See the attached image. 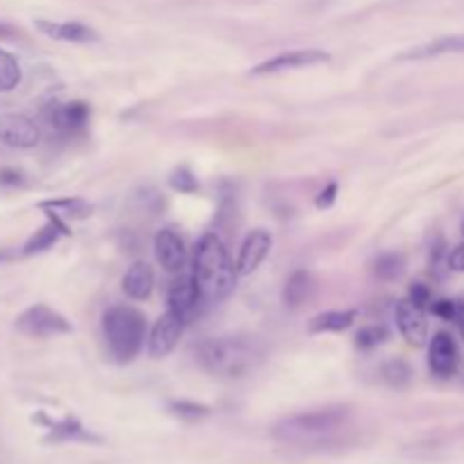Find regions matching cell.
<instances>
[{"label":"cell","instance_id":"6da1fadb","mask_svg":"<svg viewBox=\"0 0 464 464\" xmlns=\"http://www.w3.org/2000/svg\"><path fill=\"white\" fill-rule=\"evenodd\" d=\"M193 277L206 304H220L236 288L238 270L218 233L209 232L197 241L193 251Z\"/></svg>","mask_w":464,"mask_h":464},{"label":"cell","instance_id":"7a4b0ae2","mask_svg":"<svg viewBox=\"0 0 464 464\" xmlns=\"http://www.w3.org/2000/svg\"><path fill=\"white\" fill-rule=\"evenodd\" d=\"M349 421L351 410L346 405H327L281 419L272 428V437L292 446H324L337 440Z\"/></svg>","mask_w":464,"mask_h":464},{"label":"cell","instance_id":"3957f363","mask_svg":"<svg viewBox=\"0 0 464 464\" xmlns=\"http://www.w3.org/2000/svg\"><path fill=\"white\" fill-rule=\"evenodd\" d=\"M263 358L259 342L247 336L206 337L195 346V360L218 378H242Z\"/></svg>","mask_w":464,"mask_h":464},{"label":"cell","instance_id":"277c9868","mask_svg":"<svg viewBox=\"0 0 464 464\" xmlns=\"http://www.w3.org/2000/svg\"><path fill=\"white\" fill-rule=\"evenodd\" d=\"M146 315L129 304L111 306L102 315L107 351L118 365H128L141 354L146 342Z\"/></svg>","mask_w":464,"mask_h":464},{"label":"cell","instance_id":"5b68a950","mask_svg":"<svg viewBox=\"0 0 464 464\" xmlns=\"http://www.w3.org/2000/svg\"><path fill=\"white\" fill-rule=\"evenodd\" d=\"M16 328L30 337H55L73 331L69 319L46 304H34L16 317Z\"/></svg>","mask_w":464,"mask_h":464},{"label":"cell","instance_id":"8992f818","mask_svg":"<svg viewBox=\"0 0 464 464\" xmlns=\"http://www.w3.org/2000/svg\"><path fill=\"white\" fill-rule=\"evenodd\" d=\"M184 328H186V315L177 313L173 308L166 310L156 319V324L150 331V337H147V354H150V358L161 360L168 354H173L175 346L182 340Z\"/></svg>","mask_w":464,"mask_h":464},{"label":"cell","instance_id":"52a82bcc","mask_svg":"<svg viewBox=\"0 0 464 464\" xmlns=\"http://www.w3.org/2000/svg\"><path fill=\"white\" fill-rule=\"evenodd\" d=\"M0 143L16 150H33L42 143V129L30 116L0 111Z\"/></svg>","mask_w":464,"mask_h":464},{"label":"cell","instance_id":"ba28073f","mask_svg":"<svg viewBox=\"0 0 464 464\" xmlns=\"http://www.w3.org/2000/svg\"><path fill=\"white\" fill-rule=\"evenodd\" d=\"M46 120L62 137H78L89 128L91 120V107L82 100L52 102L46 109Z\"/></svg>","mask_w":464,"mask_h":464},{"label":"cell","instance_id":"9c48e42d","mask_svg":"<svg viewBox=\"0 0 464 464\" xmlns=\"http://www.w3.org/2000/svg\"><path fill=\"white\" fill-rule=\"evenodd\" d=\"M328 60H331V55L327 51H319V48H297V51L279 52V55L260 62L251 69V75H274L283 73V71L310 69V66L327 64Z\"/></svg>","mask_w":464,"mask_h":464},{"label":"cell","instance_id":"30bf717a","mask_svg":"<svg viewBox=\"0 0 464 464\" xmlns=\"http://www.w3.org/2000/svg\"><path fill=\"white\" fill-rule=\"evenodd\" d=\"M459 349L455 337L449 331H437L428 340V369L435 378H453L459 369Z\"/></svg>","mask_w":464,"mask_h":464},{"label":"cell","instance_id":"8fae6325","mask_svg":"<svg viewBox=\"0 0 464 464\" xmlns=\"http://www.w3.org/2000/svg\"><path fill=\"white\" fill-rule=\"evenodd\" d=\"M155 256L159 260L161 268L168 274H179L184 272L188 263V251L186 242L179 236L177 229L164 227L156 232L155 236Z\"/></svg>","mask_w":464,"mask_h":464},{"label":"cell","instance_id":"7c38bea8","mask_svg":"<svg viewBox=\"0 0 464 464\" xmlns=\"http://www.w3.org/2000/svg\"><path fill=\"white\" fill-rule=\"evenodd\" d=\"M272 242L274 238L268 229H251L245 236V241H242L241 251H238V277H250V274H254L260 268V263L268 259L270 250H272Z\"/></svg>","mask_w":464,"mask_h":464},{"label":"cell","instance_id":"4fadbf2b","mask_svg":"<svg viewBox=\"0 0 464 464\" xmlns=\"http://www.w3.org/2000/svg\"><path fill=\"white\" fill-rule=\"evenodd\" d=\"M396 327H399L403 340L414 349L428 345V319L426 308L421 306L412 304L410 299L399 301L396 304Z\"/></svg>","mask_w":464,"mask_h":464},{"label":"cell","instance_id":"5bb4252c","mask_svg":"<svg viewBox=\"0 0 464 464\" xmlns=\"http://www.w3.org/2000/svg\"><path fill=\"white\" fill-rule=\"evenodd\" d=\"M37 30L46 34L48 39L64 43H96L100 42V34L80 21H37Z\"/></svg>","mask_w":464,"mask_h":464},{"label":"cell","instance_id":"9a60e30c","mask_svg":"<svg viewBox=\"0 0 464 464\" xmlns=\"http://www.w3.org/2000/svg\"><path fill=\"white\" fill-rule=\"evenodd\" d=\"M166 301H168V308L177 310V313H184L186 317L197 308V304L202 301V292H200V286H197L195 277H193V272L191 274L179 272L177 277L170 281Z\"/></svg>","mask_w":464,"mask_h":464},{"label":"cell","instance_id":"2e32d148","mask_svg":"<svg viewBox=\"0 0 464 464\" xmlns=\"http://www.w3.org/2000/svg\"><path fill=\"white\" fill-rule=\"evenodd\" d=\"M46 215L48 223L43 224L42 229H37V232L30 236V241L24 245V256L43 254V251L52 250V247L60 242L62 236H71V229L64 218H60L57 213H51V211H46Z\"/></svg>","mask_w":464,"mask_h":464},{"label":"cell","instance_id":"e0dca14e","mask_svg":"<svg viewBox=\"0 0 464 464\" xmlns=\"http://www.w3.org/2000/svg\"><path fill=\"white\" fill-rule=\"evenodd\" d=\"M155 290V270L146 260H134L123 277V292L134 301L150 299Z\"/></svg>","mask_w":464,"mask_h":464},{"label":"cell","instance_id":"ac0fdd59","mask_svg":"<svg viewBox=\"0 0 464 464\" xmlns=\"http://www.w3.org/2000/svg\"><path fill=\"white\" fill-rule=\"evenodd\" d=\"M444 55H464V34H455V37H441L435 42H428L423 46L410 48L405 51L399 60L405 62H419V60H432V57Z\"/></svg>","mask_w":464,"mask_h":464},{"label":"cell","instance_id":"d6986e66","mask_svg":"<svg viewBox=\"0 0 464 464\" xmlns=\"http://www.w3.org/2000/svg\"><path fill=\"white\" fill-rule=\"evenodd\" d=\"M313 290H315L313 274H310L308 270L299 268L288 277L286 286H283L281 299L288 308L295 310V308H301V306L313 297Z\"/></svg>","mask_w":464,"mask_h":464},{"label":"cell","instance_id":"ffe728a7","mask_svg":"<svg viewBox=\"0 0 464 464\" xmlns=\"http://www.w3.org/2000/svg\"><path fill=\"white\" fill-rule=\"evenodd\" d=\"M355 310H327V313L315 315L308 322V333L319 336V333H340L354 327Z\"/></svg>","mask_w":464,"mask_h":464},{"label":"cell","instance_id":"44dd1931","mask_svg":"<svg viewBox=\"0 0 464 464\" xmlns=\"http://www.w3.org/2000/svg\"><path fill=\"white\" fill-rule=\"evenodd\" d=\"M39 209L57 213L64 220H84L93 213L91 202L82 200V197H60V200H46L39 202Z\"/></svg>","mask_w":464,"mask_h":464},{"label":"cell","instance_id":"7402d4cb","mask_svg":"<svg viewBox=\"0 0 464 464\" xmlns=\"http://www.w3.org/2000/svg\"><path fill=\"white\" fill-rule=\"evenodd\" d=\"M405 272V256L399 251H385V254L378 256L374 260V274H376L381 281L392 283L399 281Z\"/></svg>","mask_w":464,"mask_h":464},{"label":"cell","instance_id":"603a6c76","mask_svg":"<svg viewBox=\"0 0 464 464\" xmlns=\"http://www.w3.org/2000/svg\"><path fill=\"white\" fill-rule=\"evenodd\" d=\"M381 376L390 387H394V390H403V387H408L410 381H412V367H410L408 360L392 358L387 360V363H383Z\"/></svg>","mask_w":464,"mask_h":464},{"label":"cell","instance_id":"cb8c5ba5","mask_svg":"<svg viewBox=\"0 0 464 464\" xmlns=\"http://www.w3.org/2000/svg\"><path fill=\"white\" fill-rule=\"evenodd\" d=\"M21 78H24V71H21L19 60L0 48V93L14 91L21 84Z\"/></svg>","mask_w":464,"mask_h":464},{"label":"cell","instance_id":"d4e9b609","mask_svg":"<svg viewBox=\"0 0 464 464\" xmlns=\"http://www.w3.org/2000/svg\"><path fill=\"white\" fill-rule=\"evenodd\" d=\"M387 337H390V331H387L383 324H369V327H363L355 333L354 340L360 351H374L376 346H381Z\"/></svg>","mask_w":464,"mask_h":464},{"label":"cell","instance_id":"484cf974","mask_svg":"<svg viewBox=\"0 0 464 464\" xmlns=\"http://www.w3.org/2000/svg\"><path fill=\"white\" fill-rule=\"evenodd\" d=\"M168 184L173 191L184 193V195H193V193L200 191V182H197V177L193 175V170L188 168V166H179V168H175L173 173H170Z\"/></svg>","mask_w":464,"mask_h":464},{"label":"cell","instance_id":"4316f807","mask_svg":"<svg viewBox=\"0 0 464 464\" xmlns=\"http://www.w3.org/2000/svg\"><path fill=\"white\" fill-rule=\"evenodd\" d=\"M52 437L55 440H82L91 441V432H87L82 428V423L75 421V419H64V421H52Z\"/></svg>","mask_w":464,"mask_h":464},{"label":"cell","instance_id":"83f0119b","mask_svg":"<svg viewBox=\"0 0 464 464\" xmlns=\"http://www.w3.org/2000/svg\"><path fill=\"white\" fill-rule=\"evenodd\" d=\"M168 408L175 417L184 419V421H200V419L209 417L211 412L206 405L195 403V401H170Z\"/></svg>","mask_w":464,"mask_h":464},{"label":"cell","instance_id":"f1b7e54d","mask_svg":"<svg viewBox=\"0 0 464 464\" xmlns=\"http://www.w3.org/2000/svg\"><path fill=\"white\" fill-rule=\"evenodd\" d=\"M435 317L446 319V322H455V313H458V301L453 299H432V304L428 306Z\"/></svg>","mask_w":464,"mask_h":464},{"label":"cell","instance_id":"f546056e","mask_svg":"<svg viewBox=\"0 0 464 464\" xmlns=\"http://www.w3.org/2000/svg\"><path fill=\"white\" fill-rule=\"evenodd\" d=\"M408 299L412 301V304L421 306V308H428V306L432 304L431 288H428L426 283H412L408 290Z\"/></svg>","mask_w":464,"mask_h":464},{"label":"cell","instance_id":"4dcf8cb0","mask_svg":"<svg viewBox=\"0 0 464 464\" xmlns=\"http://www.w3.org/2000/svg\"><path fill=\"white\" fill-rule=\"evenodd\" d=\"M336 200H337V184L331 182L319 191L317 197H315V206H317L319 211H327L336 204Z\"/></svg>","mask_w":464,"mask_h":464},{"label":"cell","instance_id":"1f68e13d","mask_svg":"<svg viewBox=\"0 0 464 464\" xmlns=\"http://www.w3.org/2000/svg\"><path fill=\"white\" fill-rule=\"evenodd\" d=\"M449 270L464 272V241L449 251Z\"/></svg>","mask_w":464,"mask_h":464},{"label":"cell","instance_id":"d6a6232c","mask_svg":"<svg viewBox=\"0 0 464 464\" xmlns=\"http://www.w3.org/2000/svg\"><path fill=\"white\" fill-rule=\"evenodd\" d=\"M0 182L3 184H24V175L16 173V170H3V173H0Z\"/></svg>","mask_w":464,"mask_h":464},{"label":"cell","instance_id":"836d02e7","mask_svg":"<svg viewBox=\"0 0 464 464\" xmlns=\"http://www.w3.org/2000/svg\"><path fill=\"white\" fill-rule=\"evenodd\" d=\"M455 324H458L459 336H462V340H464V299L458 301V313H455Z\"/></svg>","mask_w":464,"mask_h":464},{"label":"cell","instance_id":"e575fe53","mask_svg":"<svg viewBox=\"0 0 464 464\" xmlns=\"http://www.w3.org/2000/svg\"><path fill=\"white\" fill-rule=\"evenodd\" d=\"M14 34H16V30L12 28V25H7L0 21V39H10V37H14Z\"/></svg>","mask_w":464,"mask_h":464},{"label":"cell","instance_id":"d590c367","mask_svg":"<svg viewBox=\"0 0 464 464\" xmlns=\"http://www.w3.org/2000/svg\"><path fill=\"white\" fill-rule=\"evenodd\" d=\"M10 259H12V254H10V251L0 250V263H5V260H10Z\"/></svg>","mask_w":464,"mask_h":464},{"label":"cell","instance_id":"8d00e7d4","mask_svg":"<svg viewBox=\"0 0 464 464\" xmlns=\"http://www.w3.org/2000/svg\"><path fill=\"white\" fill-rule=\"evenodd\" d=\"M462 236H464V220H462Z\"/></svg>","mask_w":464,"mask_h":464},{"label":"cell","instance_id":"74e56055","mask_svg":"<svg viewBox=\"0 0 464 464\" xmlns=\"http://www.w3.org/2000/svg\"><path fill=\"white\" fill-rule=\"evenodd\" d=\"M462 385H464V376H462Z\"/></svg>","mask_w":464,"mask_h":464}]
</instances>
